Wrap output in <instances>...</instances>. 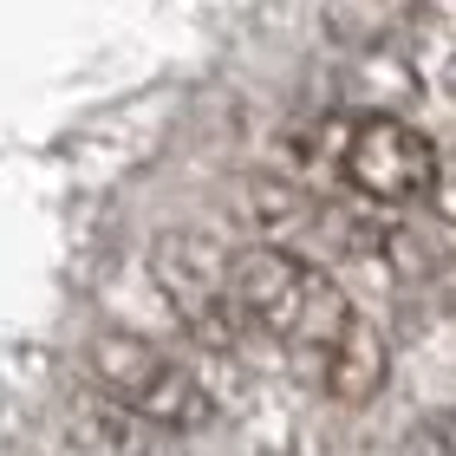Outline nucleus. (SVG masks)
<instances>
[{
    "label": "nucleus",
    "instance_id": "obj_1",
    "mask_svg": "<svg viewBox=\"0 0 456 456\" xmlns=\"http://www.w3.org/2000/svg\"><path fill=\"white\" fill-rule=\"evenodd\" d=\"M235 274V300L248 333H267L326 398L365 404L385 385V339L359 306L339 294V281L326 267L287 255V248H241L228 255Z\"/></svg>",
    "mask_w": 456,
    "mask_h": 456
},
{
    "label": "nucleus",
    "instance_id": "obj_4",
    "mask_svg": "<svg viewBox=\"0 0 456 456\" xmlns=\"http://www.w3.org/2000/svg\"><path fill=\"white\" fill-rule=\"evenodd\" d=\"M157 287L163 300L176 306V320L209 346V352H235L248 320L235 300V274H228V255L202 235H163L157 241Z\"/></svg>",
    "mask_w": 456,
    "mask_h": 456
},
{
    "label": "nucleus",
    "instance_id": "obj_2",
    "mask_svg": "<svg viewBox=\"0 0 456 456\" xmlns=\"http://www.w3.org/2000/svg\"><path fill=\"white\" fill-rule=\"evenodd\" d=\"M86 371L118 411H131L151 430H196L216 411L190 365H176L170 352H157L137 333H92L86 339Z\"/></svg>",
    "mask_w": 456,
    "mask_h": 456
},
{
    "label": "nucleus",
    "instance_id": "obj_6",
    "mask_svg": "<svg viewBox=\"0 0 456 456\" xmlns=\"http://www.w3.org/2000/svg\"><path fill=\"white\" fill-rule=\"evenodd\" d=\"M411 456H456V411H437V418L411 437Z\"/></svg>",
    "mask_w": 456,
    "mask_h": 456
},
{
    "label": "nucleus",
    "instance_id": "obj_5",
    "mask_svg": "<svg viewBox=\"0 0 456 456\" xmlns=\"http://www.w3.org/2000/svg\"><path fill=\"white\" fill-rule=\"evenodd\" d=\"M430 202H437L444 222H456V137L437 143V183H430Z\"/></svg>",
    "mask_w": 456,
    "mask_h": 456
},
{
    "label": "nucleus",
    "instance_id": "obj_3",
    "mask_svg": "<svg viewBox=\"0 0 456 456\" xmlns=\"http://www.w3.org/2000/svg\"><path fill=\"white\" fill-rule=\"evenodd\" d=\"M339 183L352 196L379 202V209L418 202V196H430V183H437V143L398 111L352 118L346 151H339Z\"/></svg>",
    "mask_w": 456,
    "mask_h": 456
}]
</instances>
